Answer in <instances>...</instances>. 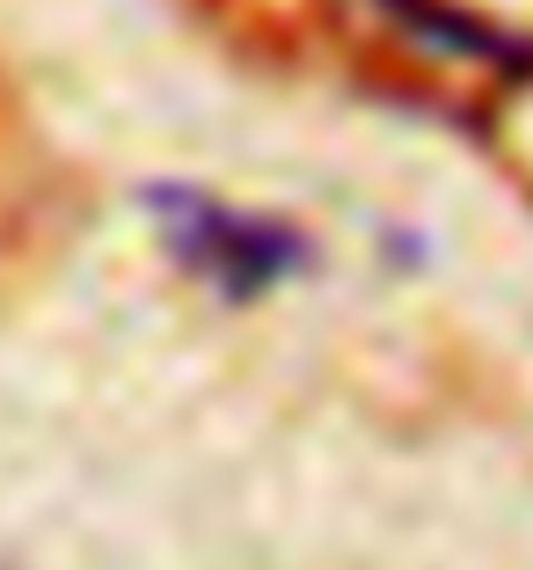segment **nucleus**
I'll return each mask as SVG.
<instances>
[{"label":"nucleus","mask_w":533,"mask_h":570,"mask_svg":"<svg viewBox=\"0 0 533 570\" xmlns=\"http://www.w3.org/2000/svg\"><path fill=\"white\" fill-rule=\"evenodd\" d=\"M168 213H184L176 219L184 249L198 256L213 278H227L234 293H256V285L285 278V271L307 256L300 235H285V227H270V219H241V213H227V205H213V198H168Z\"/></svg>","instance_id":"1"}]
</instances>
